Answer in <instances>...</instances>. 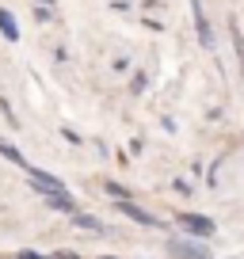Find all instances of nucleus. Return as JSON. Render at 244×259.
<instances>
[{"instance_id": "1", "label": "nucleus", "mask_w": 244, "mask_h": 259, "mask_svg": "<svg viewBox=\"0 0 244 259\" xmlns=\"http://www.w3.org/2000/svg\"><path fill=\"white\" fill-rule=\"evenodd\" d=\"M191 16H195V31H198V46L214 50V31H210V19H206L202 0H191Z\"/></svg>"}, {"instance_id": "2", "label": "nucleus", "mask_w": 244, "mask_h": 259, "mask_svg": "<svg viewBox=\"0 0 244 259\" xmlns=\"http://www.w3.org/2000/svg\"><path fill=\"white\" fill-rule=\"evenodd\" d=\"M27 176H31V187L38 194H65V183L57 176H50V171H38V168H27Z\"/></svg>"}, {"instance_id": "3", "label": "nucleus", "mask_w": 244, "mask_h": 259, "mask_svg": "<svg viewBox=\"0 0 244 259\" xmlns=\"http://www.w3.org/2000/svg\"><path fill=\"white\" fill-rule=\"evenodd\" d=\"M168 251L176 259H210V248H202V244H195V240H172Z\"/></svg>"}, {"instance_id": "4", "label": "nucleus", "mask_w": 244, "mask_h": 259, "mask_svg": "<svg viewBox=\"0 0 244 259\" xmlns=\"http://www.w3.org/2000/svg\"><path fill=\"white\" fill-rule=\"evenodd\" d=\"M179 229H187L195 236H210L214 233V221L210 218H198V213H179Z\"/></svg>"}, {"instance_id": "5", "label": "nucleus", "mask_w": 244, "mask_h": 259, "mask_svg": "<svg viewBox=\"0 0 244 259\" xmlns=\"http://www.w3.org/2000/svg\"><path fill=\"white\" fill-rule=\"evenodd\" d=\"M118 210L126 213V218H130V221H138V225H149V229H156V225H160V221H156L153 213H145V210H141V206L126 202V198H122V206H118Z\"/></svg>"}, {"instance_id": "6", "label": "nucleus", "mask_w": 244, "mask_h": 259, "mask_svg": "<svg viewBox=\"0 0 244 259\" xmlns=\"http://www.w3.org/2000/svg\"><path fill=\"white\" fill-rule=\"evenodd\" d=\"M0 34L8 42H19V23H16V16H12L8 8H0Z\"/></svg>"}, {"instance_id": "7", "label": "nucleus", "mask_w": 244, "mask_h": 259, "mask_svg": "<svg viewBox=\"0 0 244 259\" xmlns=\"http://www.w3.org/2000/svg\"><path fill=\"white\" fill-rule=\"evenodd\" d=\"M229 31H233V50H236V65H240V76H244V34L236 27V19L229 16Z\"/></svg>"}, {"instance_id": "8", "label": "nucleus", "mask_w": 244, "mask_h": 259, "mask_svg": "<svg viewBox=\"0 0 244 259\" xmlns=\"http://www.w3.org/2000/svg\"><path fill=\"white\" fill-rule=\"evenodd\" d=\"M42 198H46V206H54V210H61V213H76V202L69 194H42Z\"/></svg>"}, {"instance_id": "9", "label": "nucleus", "mask_w": 244, "mask_h": 259, "mask_svg": "<svg viewBox=\"0 0 244 259\" xmlns=\"http://www.w3.org/2000/svg\"><path fill=\"white\" fill-rule=\"evenodd\" d=\"M0 153L8 156V160H12V164H19V168H31V164H27V160H23V153H19V149H16V145H8V141H0Z\"/></svg>"}, {"instance_id": "10", "label": "nucleus", "mask_w": 244, "mask_h": 259, "mask_svg": "<svg viewBox=\"0 0 244 259\" xmlns=\"http://www.w3.org/2000/svg\"><path fill=\"white\" fill-rule=\"evenodd\" d=\"M69 218H73V221H76L80 229H92V233H99V229H103V225H99L96 218H88V213H80V210H76V213H69Z\"/></svg>"}, {"instance_id": "11", "label": "nucleus", "mask_w": 244, "mask_h": 259, "mask_svg": "<svg viewBox=\"0 0 244 259\" xmlns=\"http://www.w3.org/2000/svg\"><path fill=\"white\" fill-rule=\"evenodd\" d=\"M19 259H42L38 251H19Z\"/></svg>"}, {"instance_id": "12", "label": "nucleus", "mask_w": 244, "mask_h": 259, "mask_svg": "<svg viewBox=\"0 0 244 259\" xmlns=\"http://www.w3.org/2000/svg\"><path fill=\"white\" fill-rule=\"evenodd\" d=\"M34 4H38V8H42V4H46V8H50V4H54V0H34Z\"/></svg>"}, {"instance_id": "13", "label": "nucleus", "mask_w": 244, "mask_h": 259, "mask_svg": "<svg viewBox=\"0 0 244 259\" xmlns=\"http://www.w3.org/2000/svg\"><path fill=\"white\" fill-rule=\"evenodd\" d=\"M103 259H114V255H103Z\"/></svg>"}]
</instances>
